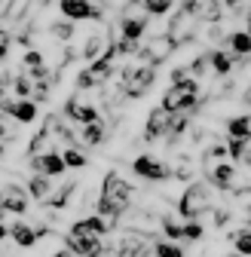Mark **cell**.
Wrapping results in <instances>:
<instances>
[{"instance_id":"6da1fadb","label":"cell","mask_w":251,"mask_h":257,"mask_svg":"<svg viewBox=\"0 0 251 257\" xmlns=\"http://www.w3.org/2000/svg\"><path fill=\"white\" fill-rule=\"evenodd\" d=\"M129 202H132V187L116 172H107L101 193H98V214L101 217H119V214L129 211Z\"/></svg>"},{"instance_id":"7a4b0ae2","label":"cell","mask_w":251,"mask_h":257,"mask_svg":"<svg viewBox=\"0 0 251 257\" xmlns=\"http://www.w3.org/2000/svg\"><path fill=\"white\" fill-rule=\"evenodd\" d=\"M199 4L196 7H181L178 10V16L172 19V25H169V40L178 46V43H193V37H196V31H199Z\"/></svg>"},{"instance_id":"3957f363","label":"cell","mask_w":251,"mask_h":257,"mask_svg":"<svg viewBox=\"0 0 251 257\" xmlns=\"http://www.w3.org/2000/svg\"><path fill=\"white\" fill-rule=\"evenodd\" d=\"M211 205V190L205 187V184H190L184 190V196L178 199V214L181 217H187V220H196L205 208Z\"/></svg>"},{"instance_id":"277c9868","label":"cell","mask_w":251,"mask_h":257,"mask_svg":"<svg viewBox=\"0 0 251 257\" xmlns=\"http://www.w3.org/2000/svg\"><path fill=\"white\" fill-rule=\"evenodd\" d=\"M135 175L138 178H147V181H172V169L163 163V159H156V156H138L135 163H132Z\"/></svg>"},{"instance_id":"5b68a950","label":"cell","mask_w":251,"mask_h":257,"mask_svg":"<svg viewBox=\"0 0 251 257\" xmlns=\"http://www.w3.org/2000/svg\"><path fill=\"white\" fill-rule=\"evenodd\" d=\"M153 80H156V68H150V64H135V74L122 86L126 98H141V95L153 86Z\"/></svg>"},{"instance_id":"8992f818","label":"cell","mask_w":251,"mask_h":257,"mask_svg":"<svg viewBox=\"0 0 251 257\" xmlns=\"http://www.w3.org/2000/svg\"><path fill=\"white\" fill-rule=\"evenodd\" d=\"M28 211V193L25 187L7 184L0 190V214H25Z\"/></svg>"},{"instance_id":"52a82bcc","label":"cell","mask_w":251,"mask_h":257,"mask_svg":"<svg viewBox=\"0 0 251 257\" xmlns=\"http://www.w3.org/2000/svg\"><path fill=\"white\" fill-rule=\"evenodd\" d=\"M58 10L68 22H86V19H95L101 22V13L89 4V0H58Z\"/></svg>"},{"instance_id":"ba28073f","label":"cell","mask_w":251,"mask_h":257,"mask_svg":"<svg viewBox=\"0 0 251 257\" xmlns=\"http://www.w3.org/2000/svg\"><path fill=\"white\" fill-rule=\"evenodd\" d=\"M31 169H34L37 175H43V178H58V175H65V163H61V153H55V150H49V153H43V156H31Z\"/></svg>"},{"instance_id":"9c48e42d","label":"cell","mask_w":251,"mask_h":257,"mask_svg":"<svg viewBox=\"0 0 251 257\" xmlns=\"http://www.w3.org/2000/svg\"><path fill=\"white\" fill-rule=\"evenodd\" d=\"M172 52H175V43H172V40L163 34V37H153V40H150V43L141 49V58L150 64V68H156V64H160V61H166Z\"/></svg>"},{"instance_id":"30bf717a","label":"cell","mask_w":251,"mask_h":257,"mask_svg":"<svg viewBox=\"0 0 251 257\" xmlns=\"http://www.w3.org/2000/svg\"><path fill=\"white\" fill-rule=\"evenodd\" d=\"M68 251L74 257H101L104 245L98 236H68Z\"/></svg>"},{"instance_id":"8fae6325","label":"cell","mask_w":251,"mask_h":257,"mask_svg":"<svg viewBox=\"0 0 251 257\" xmlns=\"http://www.w3.org/2000/svg\"><path fill=\"white\" fill-rule=\"evenodd\" d=\"M166 128H169V113H166L163 107L150 110V116H147V128H144V138H147V141H156V138H163V135H166Z\"/></svg>"},{"instance_id":"7c38bea8","label":"cell","mask_w":251,"mask_h":257,"mask_svg":"<svg viewBox=\"0 0 251 257\" xmlns=\"http://www.w3.org/2000/svg\"><path fill=\"white\" fill-rule=\"evenodd\" d=\"M227 135L230 141H251V113L227 119Z\"/></svg>"},{"instance_id":"4fadbf2b","label":"cell","mask_w":251,"mask_h":257,"mask_svg":"<svg viewBox=\"0 0 251 257\" xmlns=\"http://www.w3.org/2000/svg\"><path fill=\"white\" fill-rule=\"evenodd\" d=\"M10 236H13V242L19 245V248H34L37 245V230L34 227H28V223H13L10 227Z\"/></svg>"},{"instance_id":"5bb4252c","label":"cell","mask_w":251,"mask_h":257,"mask_svg":"<svg viewBox=\"0 0 251 257\" xmlns=\"http://www.w3.org/2000/svg\"><path fill=\"white\" fill-rule=\"evenodd\" d=\"M147 31V16H126L122 22V37L119 40H141V34Z\"/></svg>"},{"instance_id":"9a60e30c","label":"cell","mask_w":251,"mask_h":257,"mask_svg":"<svg viewBox=\"0 0 251 257\" xmlns=\"http://www.w3.org/2000/svg\"><path fill=\"white\" fill-rule=\"evenodd\" d=\"M28 199H40V202H46L49 196H52V181L49 178H43V175H34L28 181Z\"/></svg>"},{"instance_id":"2e32d148","label":"cell","mask_w":251,"mask_h":257,"mask_svg":"<svg viewBox=\"0 0 251 257\" xmlns=\"http://www.w3.org/2000/svg\"><path fill=\"white\" fill-rule=\"evenodd\" d=\"M80 138H83V144H86V147H98V144L107 138V125H104L101 119H98V122H92V125H83Z\"/></svg>"},{"instance_id":"e0dca14e","label":"cell","mask_w":251,"mask_h":257,"mask_svg":"<svg viewBox=\"0 0 251 257\" xmlns=\"http://www.w3.org/2000/svg\"><path fill=\"white\" fill-rule=\"evenodd\" d=\"M208 61H211V68H214V74H217V77H227V74H233V68H236V58H233V55H227L224 49L211 52V55H208Z\"/></svg>"},{"instance_id":"ac0fdd59","label":"cell","mask_w":251,"mask_h":257,"mask_svg":"<svg viewBox=\"0 0 251 257\" xmlns=\"http://www.w3.org/2000/svg\"><path fill=\"white\" fill-rule=\"evenodd\" d=\"M49 150H55V147H52V135H49V128L43 125L40 132H37V138L31 141L28 153H31V156H43V153H49Z\"/></svg>"},{"instance_id":"d6986e66","label":"cell","mask_w":251,"mask_h":257,"mask_svg":"<svg viewBox=\"0 0 251 257\" xmlns=\"http://www.w3.org/2000/svg\"><path fill=\"white\" fill-rule=\"evenodd\" d=\"M101 46H104V37L95 31V34H89V37H86V43H83L80 55H83L86 61H95V58H98V52H101Z\"/></svg>"},{"instance_id":"ffe728a7","label":"cell","mask_w":251,"mask_h":257,"mask_svg":"<svg viewBox=\"0 0 251 257\" xmlns=\"http://www.w3.org/2000/svg\"><path fill=\"white\" fill-rule=\"evenodd\" d=\"M227 46L236 55H248L251 52V37L245 34V31H233V34H227Z\"/></svg>"},{"instance_id":"44dd1931","label":"cell","mask_w":251,"mask_h":257,"mask_svg":"<svg viewBox=\"0 0 251 257\" xmlns=\"http://www.w3.org/2000/svg\"><path fill=\"white\" fill-rule=\"evenodd\" d=\"M230 239H233V248L239 257H251V230H236V233H230Z\"/></svg>"},{"instance_id":"7402d4cb","label":"cell","mask_w":251,"mask_h":257,"mask_svg":"<svg viewBox=\"0 0 251 257\" xmlns=\"http://www.w3.org/2000/svg\"><path fill=\"white\" fill-rule=\"evenodd\" d=\"M61 163H65V169H83L89 159H86V153L83 150H77V147H68L65 153H61Z\"/></svg>"},{"instance_id":"603a6c76","label":"cell","mask_w":251,"mask_h":257,"mask_svg":"<svg viewBox=\"0 0 251 257\" xmlns=\"http://www.w3.org/2000/svg\"><path fill=\"white\" fill-rule=\"evenodd\" d=\"M224 7L230 10L233 19H242V22H245V19L251 16V0H224Z\"/></svg>"},{"instance_id":"cb8c5ba5","label":"cell","mask_w":251,"mask_h":257,"mask_svg":"<svg viewBox=\"0 0 251 257\" xmlns=\"http://www.w3.org/2000/svg\"><path fill=\"white\" fill-rule=\"evenodd\" d=\"M172 4H175V0H144V10H147L153 19H160V16H166V13L172 10Z\"/></svg>"},{"instance_id":"d4e9b609","label":"cell","mask_w":251,"mask_h":257,"mask_svg":"<svg viewBox=\"0 0 251 257\" xmlns=\"http://www.w3.org/2000/svg\"><path fill=\"white\" fill-rule=\"evenodd\" d=\"M49 31H52V37H55L58 43H68V40L74 37V25H71V22H55Z\"/></svg>"},{"instance_id":"484cf974","label":"cell","mask_w":251,"mask_h":257,"mask_svg":"<svg viewBox=\"0 0 251 257\" xmlns=\"http://www.w3.org/2000/svg\"><path fill=\"white\" fill-rule=\"evenodd\" d=\"M153 257H184V251L172 242H153Z\"/></svg>"},{"instance_id":"4316f807","label":"cell","mask_w":251,"mask_h":257,"mask_svg":"<svg viewBox=\"0 0 251 257\" xmlns=\"http://www.w3.org/2000/svg\"><path fill=\"white\" fill-rule=\"evenodd\" d=\"M202 223L199 220H190V223H181V239H190V242H196V239H202Z\"/></svg>"},{"instance_id":"83f0119b","label":"cell","mask_w":251,"mask_h":257,"mask_svg":"<svg viewBox=\"0 0 251 257\" xmlns=\"http://www.w3.org/2000/svg\"><path fill=\"white\" fill-rule=\"evenodd\" d=\"M13 86H16V95H19V98H31V89H34V80H31L28 74H22V77H16V80H13Z\"/></svg>"},{"instance_id":"f1b7e54d","label":"cell","mask_w":251,"mask_h":257,"mask_svg":"<svg viewBox=\"0 0 251 257\" xmlns=\"http://www.w3.org/2000/svg\"><path fill=\"white\" fill-rule=\"evenodd\" d=\"M205 71H208V55H196L193 64H190V74L199 77V74H205Z\"/></svg>"},{"instance_id":"f546056e","label":"cell","mask_w":251,"mask_h":257,"mask_svg":"<svg viewBox=\"0 0 251 257\" xmlns=\"http://www.w3.org/2000/svg\"><path fill=\"white\" fill-rule=\"evenodd\" d=\"M163 230L169 239H181V223H175L172 217H163Z\"/></svg>"},{"instance_id":"4dcf8cb0","label":"cell","mask_w":251,"mask_h":257,"mask_svg":"<svg viewBox=\"0 0 251 257\" xmlns=\"http://www.w3.org/2000/svg\"><path fill=\"white\" fill-rule=\"evenodd\" d=\"M10 52V34H7V31H0V58H4Z\"/></svg>"},{"instance_id":"1f68e13d","label":"cell","mask_w":251,"mask_h":257,"mask_svg":"<svg viewBox=\"0 0 251 257\" xmlns=\"http://www.w3.org/2000/svg\"><path fill=\"white\" fill-rule=\"evenodd\" d=\"M7 125H10V122H7V116L0 113V138H7Z\"/></svg>"},{"instance_id":"d6a6232c","label":"cell","mask_w":251,"mask_h":257,"mask_svg":"<svg viewBox=\"0 0 251 257\" xmlns=\"http://www.w3.org/2000/svg\"><path fill=\"white\" fill-rule=\"evenodd\" d=\"M10 83H13V77H4V80H0V98H4V89H7Z\"/></svg>"},{"instance_id":"836d02e7","label":"cell","mask_w":251,"mask_h":257,"mask_svg":"<svg viewBox=\"0 0 251 257\" xmlns=\"http://www.w3.org/2000/svg\"><path fill=\"white\" fill-rule=\"evenodd\" d=\"M245 211H248V214H245V220H248V230H251V205H248Z\"/></svg>"},{"instance_id":"e575fe53","label":"cell","mask_w":251,"mask_h":257,"mask_svg":"<svg viewBox=\"0 0 251 257\" xmlns=\"http://www.w3.org/2000/svg\"><path fill=\"white\" fill-rule=\"evenodd\" d=\"M55 257H74V254H71V251H58Z\"/></svg>"},{"instance_id":"d590c367","label":"cell","mask_w":251,"mask_h":257,"mask_svg":"<svg viewBox=\"0 0 251 257\" xmlns=\"http://www.w3.org/2000/svg\"><path fill=\"white\" fill-rule=\"evenodd\" d=\"M245 101H248V104H251V86H248V92H245Z\"/></svg>"},{"instance_id":"8d00e7d4","label":"cell","mask_w":251,"mask_h":257,"mask_svg":"<svg viewBox=\"0 0 251 257\" xmlns=\"http://www.w3.org/2000/svg\"><path fill=\"white\" fill-rule=\"evenodd\" d=\"M129 4H144V0H129Z\"/></svg>"}]
</instances>
